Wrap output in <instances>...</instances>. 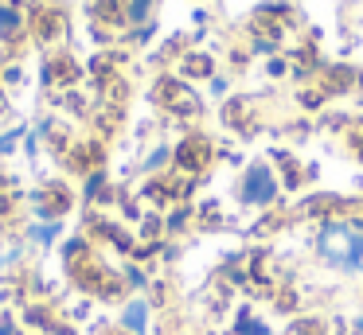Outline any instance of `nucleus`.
Segmentation results:
<instances>
[{"mask_svg":"<svg viewBox=\"0 0 363 335\" xmlns=\"http://www.w3.org/2000/svg\"><path fill=\"white\" fill-rule=\"evenodd\" d=\"M32 203V218L35 222H63L74 207V191L67 183H48V187H35L32 195H24Z\"/></svg>","mask_w":363,"mask_h":335,"instance_id":"nucleus-1","label":"nucleus"},{"mask_svg":"<svg viewBox=\"0 0 363 335\" xmlns=\"http://www.w3.org/2000/svg\"><path fill=\"white\" fill-rule=\"evenodd\" d=\"M28 28H32L28 0H0V43H4V47L20 43Z\"/></svg>","mask_w":363,"mask_h":335,"instance_id":"nucleus-2","label":"nucleus"},{"mask_svg":"<svg viewBox=\"0 0 363 335\" xmlns=\"http://www.w3.org/2000/svg\"><path fill=\"white\" fill-rule=\"evenodd\" d=\"M0 254H4V238H0Z\"/></svg>","mask_w":363,"mask_h":335,"instance_id":"nucleus-14","label":"nucleus"},{"mask_svg":"<svg viewBox=\"0 0 363 335\" xmlns=\"http://www.w3.org/2000/svg\"><path fill=\"white\" fill-rule=\"evenodd\" d=\"M176 164H180V168H188V171L203 168V164H207V144H203L199 137L184 140V144L176 148Z\"/></svg>","mask_w":363,"mask_h":335,"instance_id":"nucleus-7","label":"nucleus"},{"mask_svg":"<svg viewBox=\"0 0 363 335\" xmlns=\"http://www.w3.org/2000/svg\"><path fill=\"white\" fill-rule=\"evenodd\" d=\"M106 335H125V331H121V327H113V331H106Z\"/></svg>","mask_w":363,"mask_h":335,"instance_id":"nucleus-12","label":"nucleus"},{"mask_svg":"<svg viewBox=\"0 0 363 335\" xmlns=\"http://www.w3.org/2000/svg\"><path fill=\"white\" fill-rule=\"evenodd\" d=\"M188 70H191V74H211V62L199 59V55H191V59H188Z\"/></svg>","mask_w":363,"mask_h":335,"instance_id":"nucleus-11","label":"nucleus"},{"mask_svg":"<svg viewBox=\"0 0 363 335\" xmlns=\"http://www.w3.org/2000/svg\"><path fill=\"white\" fill-rule=\"evenodd\" d=\"M63 238V222H24V246L40 249V254H48V249H55V242Z\"/></svg>","mask_w":363,"mask_h":335,"instance_id":"nucleus-6","label":"nucleus"},{"mask_svg":"<svg viewBox=\"0 0 363 335\" xmlns=\"http://www.w3.org/2000/svg\"><path fill=\"white\" fill-rule=\"evenodd\" d=\"M0 171H4V156H0Z\"/></svg>","mask_w":363,"mask_h":335,"instance_id":"nucleus-13","label":"nucleus"},{"mask_svg":"<svg viewBox=\"0 0 363 335\" xmlns=\"http://www.w3.org/2000/svg\"><path fill=\"white\" fill-rule=\"evenodd\" d=\"M79 82V67H74L71 55H51L48 62H43V86L48 90H59V86H74Z\"/></svg>","mask_w":363,"mask_h":335,"instance_id":"nucleus-4","label":"nucleus"},{"mask_svg":"<svg viewBox=\"0 0 363 335\" xmlns=\"http://www.w3.org/2000/svg\"><path fill=\"white\" fill-rule=\"evenodd\" d=\"M40 144H43V137L32 129V132L24 137V144H20V148H24V156H28V160H35V156H40Z\"/></svg>","mask_w":363,"mask_h":335,"instance_id":"nucleus-10","label":"nucleus"},{"mask_svg":"<svg viewBox=\"0 0 363 335\" xmlns=\"http://www.w3.org/2000/svg\"><path fill=\"white\" fill-rule=\"evenodd\" d=\"M242 199L246 203H269V199H274V176H269L266 164H254V168L246 171Z\"/></svg>","mask_w":363,"mask_h":335,"instance_id":"nucleus-5","label":"nucleus"},{"mask_svg":"<svg viewBox=\"0 0 363 335\" xmlns=\"http://www.w3.org/2000/svg\"><path fill=\"white\" fill-rule=\"evenodd\" d=\"M152 12V0H121V16L125 23H145Z\"/></svg>","mask_w":363,"mask_h":335,"instance_id":"nucleus-8","label":"nucleus"},{"mask_svg":"<svg viewBox=\"0 0 363 335\" xmlns=\"http://www.w3.org/2000/svg\"><path fill=\"white\" fill-rule=\"evenodd\" d=\"M149 324H152V300L149 296H125L121 300V312H118V327L125 335H149Z\"/></svg>","mask_w":363,"mask_h":335,"instance_id":"nucleus-3","label":"nucleus"},{"mask_svg":"<svg viewBox=\"0 0 363 335\" xmlns=\"http://www.w3.org/2000/svg\"><path fill=\"white\" fill-rule=\"evenodd\" d=\"M24 137H28L24 125H12V129H4V132H0V156H12L20 144H24Z\"/></svg>","mask_w":363,"mask_h":335,"instance_id":"nucleus-9","label":"nucleus"}]
</instances>
